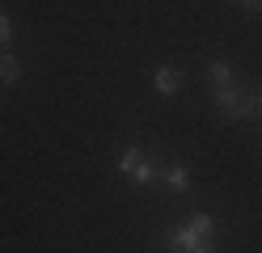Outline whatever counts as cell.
Wrapping results in <instances>:
<instances>
[{
	"label": "cell",
	"instance_id": "1",
	"mask_svg": "<svg viewBox=\"0 0 262 253\" xmlns=\"http://www.w3.org/2000/svg\"><path fill=\"white\" fill-rule=\"evenodd\" d=\"M165 241H169L173 253H190V249H199V245H211V241H216V215H207V211L186 215L178 228H169Z\"/></svg>",
	"mask_w": 262,
	"mask_h": 253
},
{
	"label": "cell",
	"instance_id": "2",
	"mask_svg": "<svg viewBox=\"0 0 262 253\" xmlns=\"http://www.w3.org/2000/svg\"><path fill=\"white\" fill-rule=\"evenodd\" d=\"M114 165H119V173H123L131 186H144V190H148V186L161 181V160L152 156L148 148H136V144H131V148L119 152V160H114Z\"/></svg>",
	"mask_w": 262,
	"mask_h": 253
},
{
	"label": "cell",
	"instance_id": "3",
	"mask_svg": "<svg viewBox=\"0 0 262 253\" xmlns=\"http://www.w3.org/2000/svg\"><path fill=\"white\" fill-rule=\"evenodd\" d=\"M211 101H216V110L224 118H237V123H245L254 110H258V97L245 93L241 84H228V89H211Z\"/></svg>",
	"mask_w": 262,
	"mask_h": 253
},
{
	"label": "cell",
	"instance_id": "4",
	"mask_svg": "<svg viewBox=\"0 0 262 253\" xmlns=\"http://www.w3.org/2000/svg\"><path fill=\"white\" fill-rule=\"evenodd\" d=\"M161 181H165L169 194H186V190H190V169H186L182 160H169L165 169H161Z\"/></svg>",
	"mask_w": 262,
	"mask_h": 253
},
{
	"label": "cell",
	"instance_id": "5",
	"mask_svg": "<svg viewBox=\"0 0 262 253\" xmlns=\"http://www.w3.org/2000/svg\"><path fill=\"white\" fill-rule=\"evenodd\" d=\"M207 80H211V89H228V84H241L237 67L228 63V59H211V63H207Z\"/></svg>",
	"mask_w": 262,
	"mask_h": 253
},
{
	"label": "cell",
	"instance_id": "6",
	"mask_svg": "<svg viewBox=\"0 0 262 253\" xmlns=\"http://www.w3.org/2000/svg\"><path fill=\"white\" fill-rule=\"evenodd\" d=\"M152 89L165 101L178 97V89H182V72H178V67H157V72H152Z\"/></svg>",
	"mask_w": 262,
	"mask_h": 253
},
{
	"label": "cell",
	"instance_id": "7",
	"mask_svg": "<svg viewBox=\"0 0 262 253\" xmlns=\"http://www.w3.org/2000/svg\"><path fill=\"white\" fill-rule=\"evenodd\" d=\"M17 80H21V63H17V55L0 51V84H17Z\"/></svg>",
	"mask_w": 262,
	"mask_h": 253
},
{
	"label": "cell",
	"instance_id": "8",
	"mask_svg": "<svg viewBox=\"0 0 262 253\" xmlns=\"http://www.w3.org/2000/svg\"><path fill=\"white\" fill-rule=\"evenodd\" d=\"M13 42V21H9V13H0V51H9Z\"/></svg>",
	"mask_w": 262,
	"mask_h": 253
},
{
	"label": "cell",
	"instance_id": "9",
	"mask_svg": "<svg viewBox=\"0 0 262 253\" xmlns=\"http://www.w3.org/2000/svg\"><path fill=\"white\" fill-rule=\"evenodd\" d=\"M190 253H220L216 245H199V249H190Z\"/></svg>",
	"mask_w": 262,
	"mask_h": 253
},
{
	"label": "cell",
	"instance_id": "10",
	"mask_svg": "<svg viewBox=\"0 0 262 253\" xmlns=\"http://www.w3.org/2000/svg\"><path fill=\"white\" fill-rule=\"evenodd\" d=\"M241 5H245V9H262V0H241Z\"/></svg>",
	"mask_w": 262,
	"mask_h": 253
},
{
	"label": "cell",
	"instance_id": "11",
	"mask_svg": "<svg viewBox=\"0 0 262 253\" xmlns=\"http://www.w3.org/2000/svg\"><path fill=\"white\" fill-rule=\"evenodd\" d=\"M258 110H262V97H258Z\"/></svg>",
	"mask_w": 262,
	"mask_h": 253
}]
</instances>
